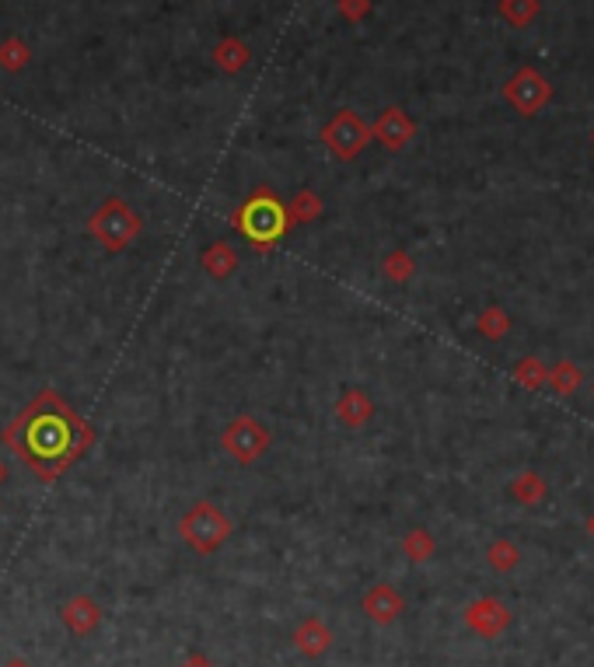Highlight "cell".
Returning a JSON list of instances; mask_svg holds the SVG:
<instances>
[{
	"label": "cell",
	"mask_w": 594,
	"mask_h": 667,
	"mask_svg": "<svg viewBox=\"0 0 594 667\" xmlns=\"http://www.w3.org/2000/svg\"><path fill=\"white\" fill-rule=\"evenodd\" d=\"M514 378H518L521 385H528V388H542V385H549V367H542L535 357H528V360H521V364H518Z\"/></svg>",
	"instance_id": "d4e9b609"
},
{
	"label": "cell",
	"mask_w": 594,
	"mask_h": 667,
	"mask_svg": "<svg viewBox=\"0 0 594 667\" xmlns=\"http://www.w3.org/2000/svg\"><path fill=\"white\" fill-rule=\"evenodd\" d=\"M294 647L301 657H308V661H318V657L325 654V650L332 647V629L325 626V619H318V615H308V619L301 622V626L294 629Z\"/></svg>",
	"instance_id": "7c38bea8"
},
{
	"label": "cell",
	"mask_w": 594,
	"mask_h": 667,
	"mask_svg": "<svg viewBox=\"0 0 594 667\" xmlns=\"http://www.w3.org/2000/svg\"><path fill=\"white\" fill-rule=\"evenodd\" d=\"M511 493L518 496L525 507H535V503L542 500V493H546V482H542L535 472H525V475H518V479H514Z\"/></svg>",
	"instance_id": "603a6c76"
},
{
	"label": "cell",
	"mask_w": 594,
	"mask_h": 667,
	"mask_svg": "<svg viewBox=\"0 0 594 667\" xmlns=\"http://www.w3.org/2000/svg\"><path fill=\"white\" fill-rule=\"evenodd\" d=\"M182 667H214V661H210L207 654H189L186 661H182Z\"/></svg>",
	"instance_id": "4316f807"
},
{
	"label": "cell",
	"mask_w": 594,
	"mask_h": 667,
	"mask_svg": "<svg viewBox=\"0 0 594 667\" xmlns=\"http://www.w3.org/2000/svg\"><path fill=\"white\" fill-rule=\"evenodd\" d=\"M4 447H11L21 465L32 468L39 482H53L81 458L88 447H95V430L81 413L70 409V402L53 388H42L0 434Z\"/></svg>",
	"instance_id": "6da1fadb"
},
{
	"label": "cell",
	"mask_w": 594,
	"mask_h": 667,
	"mask_svg": "<svg viewBox=\"0 0 594 667\" xmlns=\"http://www.w3.org/2000/svg\"><path fill=\"white\" fill-rule=\"evenodd\" d=\"M4 479H7V465L0 461V486H4Z\"/></svg>",
	"instance_id": "f1b7e54d"
},
{
	"label": "cell",
	"mask_w": 594,
	"mask_h": 667,
	"mask_svg": "<svg viewBox=\"0 0 594 667\" xmlns=\"http://www.w3.org/2000/svg\"><path fill=\"white\" fill-rule=\"evenodd\" d=\"M336 416H339V423H343V427L357 430V427H364V423H371L374 402L367 399V392H360V388H346V392L339 395V402H336Z\"/></svg>",
	"instance_id": "4fadbf2b"
},
{
	"label": "cell",
	"mask_w": 594,
	"mask_h": 667,
	"mask_svg": "<svg viewBox=\"0 0 594 667\" xmlns=\"http://www.w3.org/2000/svg\"><path fill=\"white\" fill-rule=\"evenodd\" d=\"M588 531H591V538H594V514H591V521H588Z\"/></svg>",
	"instance_id": "f546056e"
},
{
	"label": "cell",
	"mask_w": 594,
	"mask_h": 667,
	"mask_svg": "<svg viewBox=\"0 0 594 667\" xmlns=\"http://www.w3.org/2000/svg\"><path fill=\"white\" fill-rule=\"evenodd\" d=\"M402 552H406L409 563H427V559H434L437 542L427 528H413L406 538H402Z\"/></svg>",
	"instance_id": "ac0fdd59"
},
{
	"label": "cell",
	"mask_w": 594,
	"mask_h": 667,
	"mask_svg": "<svg viewBox=\"0 0 594 667\" xmlns=\"http://www.w3.org/2000/svg\"><path fill=\"white\" fill-rule=\"evenodd\" d=\"M231 227H235L252 248L273 252L277 241L291 231V221H287V207L280 203V196L273 193L270 186H256L249 193V200L231 210Z\"/></svg>",
	"instance_id": "7a4b0ae2"
},
{
	"label": "cell",
	"mask_w": 594,
	"mask_h": 667,
	"mask_svg": "<svg viewBox=\"0 0 594 667\" xmlns=\"http://www.w3.org/2000/svg\"><path fill=\"white\" fill-rule=\"evenodd\" d=\"M140 227H144V221H140V214L123 196H109L88 221V231L102 241L105 252H123V248H130V241L140 234Z\"/></svg>",
	"instance_id": "277c9868"
},
{
	"label": "cell",
	"mask_w": 594,
	"mask_h": 667,
	"mask_svg": "<svg viewBox=\"0 0 594 667\" xmlns=\"http://www.w3.org/2000/svg\"><path fill=\"white\" fill-rule=\"evenodd\" d=\"M486 559H490V566L497 573H511L514 566L521 563V552H518V545H514V542H507V538H497V542L486 549Z\"/></svg>",
	"instance_id": "ffe728a7"
},
{
	"label": "cell",
	"mask_w": 594,
	"mask_h": 667,
	"mask_svg": "<svg viewBox=\"0 0 594 667\" xmlns=\"http://www.w3.org/2000/svg\"><path fill=\"white\" fill-rule=\"evenodd\" d=\"M500 14H504L507 25L525 28L539 18V0H500Z\"/></svg>",
	"instance_id": "d6986e66"
},
{
	"label": "cell",
	"mask_w": 594,
	"mask_h": 667,
	"mask_svg": "<svg viewBox=\"0 0 594 667\" xmlns=\"http://www.w3.org/2000/svg\"><path fill=\"white\" fill-rule=\"evenodd\" d=\"M28 63H32V49H28V42L21 39V35H7V39L0 42V70H7V74H21Z\"/></svg>",
	"instance_id": "e0dca14e"
},
{
	"label": "cell",
	"mask_w": 594,
	"mask_h": 667,
	"mask_svg": "<svg viewBox=\"0 0 594 667\" xmlns=\"http://www.w3.org/2000/svg\"><path fill=\"white\" fill-rule=\"evenodd\" d=\"M0 667H32V664H28L25 657H11V661H4Z\"/></svg>",
	"instance_id": "83f0119b"
},
{
	"label": "cell",
	"mask_w": 594,
	"mask_h": 667,
	"mask_svg": "<svg viewBox=\"0 0 594 667\" xmlns=\"http://www.w3.org/2000/svg\"><path fill=\"white\" fill-rule=\"evenodd\" d=\"M221 447L238 461V465H256V461L273 447V437L256 416H235V420L224 427Z\"/></svg>",
	"instance_id": "8992f818"
},
{
	"label": "cell",
	"mask_w": 594,
	"mask_h": 667,
	"mask_svg": "<svg viewBox=\"0 0 594 667\" xmlns=\"http://www.w3.org/2000/svg\"><path fill=\"white\" fill-rule=\"evenodd\" d=\"M476 329L483 332L486 339H504L507 329H511V318L504 315V308H486L483 315H479Z\"/></svg>",
	"instance_id": "cb8c5ba5"
},
{
	"label": "cell",
	"mask_w": 594,
	"mask_h": 667,
	"mask_svg": "<svg viewBox=\"0 0 594 667\" xmlns=\"http://www.w3.org/2000/svg\"><path fill=\"white\" fill-rule=\"evenodd\" d=\"M413 137H416V123L409 119L406 109H399V105L385 109L371 126V140H378L385 151H402Z\"/></svg>",
	"instance_id": "9c48e42d"
},
{
	"label": "cell",
	"mask_w": 594,
	"mask_h": 667,
	"mask_svg": "<svg viewBox=\"0 0 594 667\" xmlns=\"http://www.w3.org/2000/svg\"><path fill=\"white\" fill-rule=\"evenodd\" d=\"M214 63H217V70H224L228 77H235V74H242L245 67L252 63V49L245 46L238 35H224L221 42L214 46Z\"/></svg>",
	"instance_id": "5bb4252c"
},
{
	"label": "cell",
	"mask_w": 594,
	"mask_h": 667,
	"mask_svg": "<svg viewBox=\"0 0 594 667\" xmlns=\"http://www.w3.org/2000/svg\"><path fill=\"white\" fill-rule=\"evenodd\" d=\"M504 98L514 112H521V116H535V112L546 109V102L553 98V84H549L535 67H521L518 74L504 84Z\"/></svg>",
	"instance_id": "52a82bcc"
},
{
	"label": "cell",
	"mask_w": 594,
	"mask_h": 667,
	"mask_svg": "<svg viewBox=\"0 0 594 667\" xmlns=\"http://www.w3.org/2000/svg\"><path fill=\"white\" fill-rule=\"evenodd\" d=\"M465 626H469L479 640H497V636L511 626V608L497 598H479L465 608Z\"/></svg>",
	"instance_id": "ba28073f"
},
{
	"label": "cell",
	"mask_w": 594,
	"mask_h": 667,
	"mask_svg": "<svg viewBox=\"0 0 594 667\" xmlns=\"http://www.w3.org/2000/svg\"><path fill=\"white\" fill-rule=\"evenodd\" d=\"M339 14H343L350 25H360V21L371 14V0H339Z\"/></svg>",
	"instance_id": "484cf974"
},
{
	"label": "cell",
	"mask_w": 594,
	"mask_h": 667,
	"mask_svg": "<svg viewBox=\"0 0 594 667\" xmlns=\"http://www.w3.org/2000/svg\"><path fill=\"white\" fill-rule=\"evenodd\" d=\"M381 273H385V280H392V283H406L409 276L416 273V262L409 259V252L395 248V252H388L385 262H381Z\"/></svg>",
	"instance_id": "7402d4cb"
},
{
	"label": "cell",
	"mask_w": 594,
	"mask_h": 667,
	"mask_svg": "<svg viewBox=\"0 0 594 667\" xmlns=\"http://www.w3.org/2000/svg\"><path fill=\"white\" fill-rule=\"evenodd\" d=\"M360 608H364V615L374 626H392V622L406 612V601H402V594L395 591L392 584H374L371 591L364 594Z\"/></svg>",
	"instance_id": "30bf717a"
},
{
	"label": "cell",
	"mask_w": 594,
	"mask_h": 667,
	"mask_svg": "<svg viewBox=\"0 0 594 667\" xmlns=\"http://www.w3.org/2000/svg\"><path fill=\"white\" fill-rule=\"evenodd\" d=\"M231 531H235V524H231V517L224 514L214 500L193 503L179 521L182 542H186L196 556H214V552L231 538Z\"/></svg>",
	"instance_id": "3957f363"
},
{
	"label": "cell",
	"mask_w": 594,
	"mask_h": 667,
	"mask_svg": "<svg viewBox=\"0 0 594 667\" xmlns=\"http://www.w3.org/2000/svg\"><path fill=\"white\" fill-rule=\"evenodd\" d=\"M581 381H584V374L577 371L570 360H563V364H556L553 371H549V385H553L556 395H574L577 388H581Z\"/></svg>",
	"instance_id": "44dd1931"
},
{
	"label": "cell",
	"mask_w": 594,
	"mask_h": 667,
	"mask_svg": "<svg viewBox=\"0 0 594 667\" xmlns=\"http://www.w3.org/2000/svg\"><path fill=\"white\" fill-rule=\"evenodd\" d=\"M238 252L235 245H228V241H214V245H207V252L200 255V266L203 273H210L214 280H228L231 273L238 269Z\"/></svg>",
	"instance_id": "9a60e30c"
},
{
	"label": "cell",
	"mask_w": 594,
	"mask_h": 667,
	"mask_svg": "<svg viewBox=\"0 0 594 667\" xmlns=\"http://www.w3.org/2000/svg\"><path fill=\"white\" fill-rule=\"evenodd\" d=\"M322 144L336 161H353L371 144V126L353 109H339L336 116L322 126Z\"/></svg>",
	"instance_id": "5b68a950"
},
{
	"label": "cell",
	"mask_w": 594,
	"mask_h": 667,
	"mask_svg": "<svg viewBox=\"0 0 594 667\" xmlns=\"http://www.w3.org/2000/svg\"><path fill=\"white\" fill-rule=\"evenodd\" d=\"M325 214V203L318 193H311V189H301V193L294 196L291 203H287V221H291V227L297 224H311L318 221V217Z\"/></svg>",
	"instance_id": "2e32d148"
},
{
	"label": "cell",
	"mask_w": 594,
	"mask_h": 667,
	"mask_svg": "<svg viewBox=\"0 0 594 667\" xmlns=\"http://www.w3.org/2000/svg\"><path fill=\"white\" fill-rule=\"evenodd\" d=\"M60 619L70 633L84 640V636L98 633V626H102L105 615H102V605H98L95 598H88V594H74V598L60 608Z\"/></svg>",
	"instance_id": "8fae6325"
}]
</instances>
